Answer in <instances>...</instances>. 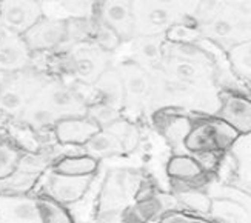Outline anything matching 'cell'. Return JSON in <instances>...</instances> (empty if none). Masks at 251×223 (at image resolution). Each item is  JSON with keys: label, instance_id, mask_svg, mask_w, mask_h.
Wrapping results in <instances>:
<instances>
[{"label": "cell", "instance_id": "cell-1", "mask_svg": "<svg viewBox=\"0 0 251 223\" xmlns=\"http://www.w3.org/2000/svg\"><path fill=\"white\" fill-rule=\"evenodd\" d=\"M194 24L203 40L231 50L251 40V3H198Z\"/></svg>", "mask_w": 251, "mask_h": 223}, {"label": "cell", "instance_id": "cell-2", "mask_svg": "<svg viewBox=\"0 0 251 223\" xmlns=\"http://www.w3.org/2000/svg\"><path fill=\"white\" fill-rule=\"evenodd\" d=\"M88 106L77 89L65 82L50 79L22 117L32 126H56L62 120L85 117Z\"/></svg>", "mask_w": 251, "mask_h": 223}, {"label": "cell", "instance_id": "cell-3", "mask_svg": "<svg viewBox=\"0 0 251 223\" xmlns=\"http://www.w3.org/2000/svg\"><path fill=\"white\" fill-rule=\"evenodd\" d=\"M196 2H133L134 37L167 36L174 26L194 25Z\"/></svg>", "mask_w": 251, "mask_h": 223}, {"label": "cell", "instance_id": "cell-4", "mask_svg": "<svg viewBox=\"0 0 251 223\" xmlns=\"http://www.w3.org/2000/svg\"><path fill=\"white\" fill-rule=\"evenodd\" d=\"M48 80L45 74L32 68L8 73L0 82V109L6 116H22Z\"/></svg>", "mask_w": 251, "mask_h": 223}, {"label": "cell", "instance_id": "cell-5", "mask_svg": "<svg viewBox=\"0 0 251 223\" xmlns=\"http://www.w3.org/2000/svg\"><path fill=\"white\" fill-rule=\"evenodd\" d=\"M111 54L105 52L91 40L74 43L67 51V68L80 83L94 86L111 70Z\"/></svg>", "mask_w": 251, "mask_h": 223}, {"label": "cell", "instance_id": "cell-6", "mask_svg": "<svg viewBox=\"0 0 251 223\" xmlns=\"http://www.w3.org/2000/svg\"><path fill=\"white\" fill-rule=\"evenodd\" d=\"M237 137L239 136L230 126L211 116L191 124V128L183 140V147L194 154H213L230 149Z\"/></svg>", "mask_w": 251, "mask_h": 223}, {"label": "cell", "instance_id": "cell-7", "mask_svg": "<svg viewBox=\"0 0 251 223\" xmlns=\"http://www.w3.org/2000/svg\"><path fill=\"white\" fill-rule=\"evenodd\" d=\"M116 70L124 88V109L128 114H140L150 105L152 73L131 60L121 63Z\"/></svg>", "mask_w": 251, "mask_h": 223}, {"label": "cell", "instance_id": "cell-8", "mask_svg": "<svg viewBox=\"0 0 251 223\" xmlns=\"http://www.w3.org/2000/svg\"><path fill=\"white\" fill-rule=\"evenodd\" d=\"M29 52L56 50L70 40V20L63 17L43 16L24 36Z\"/></svg>", "mask_w": 251, "mask_h": 223}, {"label": "cell", "instance_id": "cell-9", "mask_svg": "<svg viewBox=\"0 0 251 223\" xmlns=\"http://www.w3.org/2000/svg\"><path fill=\"white\" fill-rule=\"evenodd\" d=\"M214 117L222 120L237 136H247L251 132V100L242 94L222 91Z\"/></svg>", "mask_w": 251, "mask_h": 223}, {"label": "cell", "instance_id": "cell-10", "mask_svg": "<svg viewBox=\"0 0 251 223\" xmlns=\"http://www.w3.org/2000/svg\"><path fill=\"white\" fill-rule=\"evenodd\" d=\"M94 17L111 28L122 42L134 39L133 2H96Z\"/></svg>", "mask_w": 251, "mask_h": 223}, {"label": "cell", "instance_id": "cell-11", "mask_svg": "<svg viewBox=\"0 0 251 223\" xmlns=\"http://www.w3.org/2000/svg\"><path fill=\"white\" fill-rule=\"evenodd\" d=\"M45 16L40 2H0L2 26L24 36Z\"/></svg>", "mask_w": 251, "mask_h": 223}, {"label": "cell", "instance_id": "cell-12", "mask_svg": "<svg viewBox=\"0 0 251 223\" xmlns=\"http://www.w3.org/2000/svg\"><path fill=\"white\" fill-rule=\"evenodd\" d=\"M29 50L22 36L0 26V70L8 73H16L28 68Z\"/></svg>", "mask_w": 251, "mask_h": 223}, {"label": "cell", "instance_id": "cell-13", "mask_svg": "<svg viewBox=\"0 0 251 223\" xmlns=\"http://www.w3.org/2000/svg\"><path fill=\"white\" fill-rule=\"evenodd\" d=\"M165 36H136L131 40V62L148 71H160L165 57Z\"/></svg>", "mask_w": 251, "mask_h": 223}, {"label": "cell", "instance_id": "cell-14", "mask_svg": "<svg viewBox=\"0 0 251 223\" xmlns=\"http://www.w3.org/2000/svg\"><path fill=\"white\" fill-rule=\"evenodd\" d=\"M0 223H42L37 200L25 196L2 197Z\"/></svg>", "mask_w": 251, "mask_h": 223}, {"label": "cell", "instance_id": "cell-15", "mask_svg": "<svg viewBox=\"0 0 251 223\" xmlns=\"http://www.w3.org/2000/svg\"><path fill=\"white\" fill-rule=\"evenodd\" d=\"M93 182V177H67L54 174L48 180L50 196L52 200H56L60 205L74 203L80 200Z\"/></svg>", "mask_w": 251, "mask_h": 223}, {"label": "cell", "instance_id": "cell-16", "mask_svg": "<svg viewBox=\"0 0 251 223\" xmlns=\"http://www.w3.org/2000/svg\"><path fill=\"white\" fill-rule=\"evenodd\" d=\"M100 128L88 117H75L62 120L54 126L56 139L63 145H77V147H85L90 142V139Z\"/></svg>", "mask_w": 251, "mask_h": 223}, {"label": "cell", "instance_id": "cell-17", "mask_svg": "<svg viewBox=\"0 0 251 223\" xmlns=\"http://www.w3.org/2000/svg\"><path fill=\"white\" fill-rule=\"evenodd\" d=\"M94 89L97 93V102L99 103L111 106L117 111L124 109V88L116 68L106 71L99 79V82L94 85Z\"/></svg>", "mask_w": 251, "mask_h": 223}, {"label": "cell", "instance_id": "cell-18", "mask_svg": "<svg viewBox=\"0 0 251 223\" xmlns=\"http://www.w3.org/2000/svg\"><path fill=\"white\" fill-rule=\"evenodd\" d=\"M99 168V160L88 154L67 155L56 162L52 168L54 174L67 177H93Z\"/></svg>", "mask_w": 251, "mask_h": 223}, {"label": "cell", "instance_id": "cell-19", "mask_svg": "<svg viewBox=\"0 0 251 223\" xmlns=\"http://www.w3.org/2000/svg\"><path fill=\"white\" fill-rule=\"evenodd\" d=\"M85 148L86 154L99 160L100 157H111V155L121 154L125 147L124 142L114 132L108 129H99L85 145Z\"/></svg>", "mask_w": 251, "mask_h": 223}, {"label": "cell", "instance_id": "cell-20", "mask_svg": "<svg viewBox=\"0 0 251 223\" xmlns=\"http://www.w3.org/2000/svg\"><path fill=\"white\" fill-rule=\"evenodd\" d=\"M236 163V175L245 188L251 189V132L239 136L230 148Z\"/></svg>", "mask_w": 251, "mask_h": 223}, {"label": "cell", "instance_id": "cell-21", "mask_svg": "<svg viewBox=\"0 0 251 223\" xmlns=\"http://www.w3.org/2000/svg\"><path fill=\"white\" fill-rule=\"evenodd\" d=\"M167 173L173 178H179V180H194L202 175L203 166L199 160L185 154L173 155L168 160L167 165Z\"/></svg>", "mask_w": 251, "mask_h": 223}, {"label": "cell", "instance_id": "cell-22", "mask_svg": "<svg viewBox=\"0 0 251 223\" xmlns=\"http://www.w3.org/2000/svg\"><path fill=\"white\" fill-rule=\"evenodd\" d=\"M228 63L234 74L241 79L251 82V40L236 45L228 50Z\"/></svg>", "mask_w": 251, "mask_h": 223}, {"label": "cell", "instance_id": "cell-23", "mask_svg": "<svg viewBox=\"0 0 251 223\" xmlns=\"http://www.w3.org/2000/svg\"><path fill=\"white\" fill-rule=\"evenodd\" d=\"M90 40L94 45H97L100 50H103L105 52L111 54V55L122 45V40L119 39V36L116 34V32L111 28L103 25L102 22H99L96 17H93V28H91Z\"/></svg>", "mask_w": 251, "mask_h": 223}, {"label": "cell", "instance_id": "cell-24", "mask_svg": "<svg viewBox=\"0 0 251 223\" xmlns=\"http://www.w3.org/2000/svg\"><path fill=\"white\" fill-rule=\"evenodd\" d=\"M37 205L40 211L42 223H74L67 208L48 196L39 197Z\"/></svg>", "mask_w": 251, "mask_h": 223}, {"label": "cell", "instance_id": "cell-25", "mask_svg": "<svg viewBox=\"0 0 251 223\" xmlns=\"http://www.w3.org/2000/svg\"><path fill=\"white\" fill-rule=\"evenodd\" d=\"M20 152L11 143L0 140V177H11L20 165Z\"/></svg>", "mask_w": 251, "mask_h": 223}, {"label": "cell", "instance_id": "cell-26", "mask_svg": "<svg viewBox=\"0 0 251 223\" xmlns=\"http://www.w3.org/2000/svg\"><path fill=\"white\" fill-rule=\"evenodd\" d=\"M180 200L194 211H199V213L205 214L211 213V197L202 193H183L180 194Z\"/></svg>", "mask_w": 251, "mask_h": 223}, {"label": "cell", "instance_id": "cell-27", "mask_svg": "<svg viewBox=\"0 0 251 223\" xmlns=\"http://www.w3.org/2000/svg\"><path fill=\"white\" fill-rule=\"evenodd\" d=\"M159 223H213L206 220L205 217L194 216L190 213H183V211H170L163 216Z\"/></svg>", "mask_w": 251, "mask_h": 223}]
</instances>
